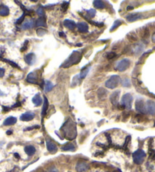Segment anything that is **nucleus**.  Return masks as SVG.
<instances>
[{
	"label": "nucleus",
	"mask_w": 155,
	"mask_h": 172,
	"mask_svg": "<svg viewBox=\"0 0 155 172\" xmlns=\"http://www.w3.org/2000/svg\"><path fill=\"white\" fill-rule=\"evenodd\" d=\"M47 172H59V171H58V170L56 169V168H51V169H49Z\"/></svg>",
	"instance_id": "obj_43"
},
{
	"label": "nucleus",
	"mask_w": 155,
	"mask_h": 172,
	"mask_svg": "<svg viewBox=\"0 0 155 172\" xmlns=\"http://www.w3.org/2000/svg\"><path fill=\"white\" fill-rule=\"evenodd\" d=\"M116 52H109V53L106 55V58H107L108 59H112V58H113L114 57H116Z\"/></svg>",
	"instance_id": "obj_35"
},
{
	"label": "nucleus",
	"mask_w": 155,
	"mask_h": 172,
	"mask_svg": "<svg viewBox=\"0 0 155 172\" xmlns=\"http://www.w3.org/2000/svg\"><path fill=\"white\" fill-rule=\"evenodd\" d=\"M25 15H26V12H25V11H24V14L21 15L20 18H18V19L17 20L16 23H17V24H21V23L23 22V21H24V17H25Z\"/></svg>",
	"instance_id": "obj_36"
},
{
	"label": "nucleus",
	"mask_w": 155,
	"mask_h": 172,
	"mask_svg": "<svg viewBox=\"0 0 155 172\" xmlns=\"http://www.w3.org/2000/svg\"><path fill=\"white\" fill-rule=\"evenodd\" d=\"M21 106V103H16V104H15L14 106H13L12 107L15 108V107H16V106Z\"/></svg>",
	"instance_id": "obj_45"
},
{
	"label": "nucleus",
	"mask_w": 155,
	"mask_h": 172,
	"mask_svg": "<svg viewBox=\"0 0 155 172\" xmlns=\"http://www.w3.org/2000/svg\"><path fill=\"white\" fill-rule=\"evenodd\" d=\"M128 39L130 40V41H135V40H137V38H136V36H134V34H128Z\"/></svg>",
	"instance_id": "obj_38"
},
{
	"label": "nucleus",
	"mask_w": 155,
	"mask_h": 172,
	"mask_svg": "<svg viewBox=\"0 0 155 172\" xmlns=\"http://www.w3.org/2000/svg\"><path fill=\"white\" fill-rule=\"evenodd\" d=\"M36 26L37 27H46V20L43 17L39 18L37 21H36Z\"/></svg>",
	"instance_id": "obj_24"
},
{
	"label": "nucleus",
	"mask_w": 155,
	"mask_h": 172,
	"mask_svg": "<svg viewBox=\"0 0 155 172\" xmlns=\"http://www.w3.org/2000/svg\"><path fill=\"white\" fill-rule=\"evenodd\" d=\"M145 156H146V154H145L144 151H143L142 149H138L132 154L133 161H134L135 163L137 164V165L142 164L144 158H145Z\"/></svg>",
	"instance_id": "obj_3"
},
{
	"label": "nucleus",
	"mask_w": 155,
	"mask_h": 172,
	"mask_svg": "<svg viewBox=\"0 0 155 172\" xmlns=\"http://www.w3.org/2000/svg\"><path fill=\"white\" fill-rule=\"evenodd\" d=\"M17 122V118L14 117H8L7 118L5 121L3 123V124L5 126H10V125H13Z\"/></svg>",
	"instance_id": "obj_19"
},
{
	"label": "nucleus",
	"mask_w": 155,
	"mask_h": 172,
	"mask_svg": "<svg viewBox=\"0 0 155 172\" xmlns=\"http://www.w3.org/2000/svg\"><path fill=\"white\" fill-rule=\"evenodd\" d=\"M81 58H82V55L80 52L74 51L69 56V57L67 58V60L63 64L62 67L67 68H69L71 66H72V65H76L81 61Z\"/></svg>",
	"instance_id": "obj_2"
},
{
	"label": "nucleus",
	"mask_w": 155,
	"mask_h": 172,
	"mask_svg": "<svg viewBox=\"0 0 155 172\" xmlns=\"http://www.w3.org/2000/svg\"><path fill=\"white\" fill-rule=\"evenodd\" d=\"M87 13L89 15V17L91 18H94L96 14V10L94 9H90V10H87Z\"/></svg>",
	"instance_id": "obj_31"
},
{
	"label": "nucleus",
	"mask_w": 155,
	"mask_h": 172,
	"mask_svg": "<svg viewBox=\"0 0 155 172\" xmlns=\"http://www.w3.org/2000/svg\"><path fill=\"white\" fill-rule=\"evenodd\" d=\"M120 91L118 90V91H116L113 93H112V95L110 96V99L111 101L112 104L113 106H117L118 103H119V99H120Z\"/></svg>",
	"instance_id": "obj_11"
},
{
	"label": "nucleus",
	"mask_w": 155,
	"mask_h": 172,
	"mask_svg": "<svg viewBox=\"0 0 155 172\" xmlns=\"http://www.w3.org/2000/svg\"><path fill=\"white\" fill-rule=\"evenodd\" d=\"M145 111L146 114L154 115L155 114V102L148 100L145 103Z\"/></svg>",
	"instance_id": "obj_7"
},
{
	"label": "nucleus",
	"mask_w": 155,
	"mask_h": 172,
	"mask_svg": "<svg viewBox=\"0 0 155 172\" xmlns=\"http://www.w3.org/2000/svg\"><path fill=\"white\" fill-rule=\"evenodd\" d=\"M2 61H4V62H7L8 64H10V65H12V67H14V68H19V67H18V65H17L16 63H14L13 62H12V61H9V60H7V59H2Z\"/></svg>",
	"instance_id": "obj_32"
},
{
	"label": "nucleus",
	"mask_w": 155,
	"mask_h": 172,
	"mask_svg": "<svg viewBox=\"0 0 155 172\" xmlns=\"http://www.w3.org/2000/svg\"><path fill=\"white\" fill-rule=\"evenodd\" d=\"M122 21H120V20H117V21H116L113 23V26H112V27H111V29H110V31L112 32V31H113L114 30H116V29L117 28V27H119L120 25L122 24Z\"/></svg>",
	"instance_id": "obj_29"
},
{
	"label": "nucleus",
	"mask_w": 155,
	"mask_h": 172,
	"mask_svg": "<svg viewBox=\"0 0 155 172\" xmlns=\"http://www.w3.org/2000/svg\"><path fill=\"white\" fill-rule=\"evenodd\" d=\"M121 82V78L118 75H113L109 80H107L105 85L109 89H115L120 84Z\"/></svg>",
	"instance_id": "obj_5"
},
{
	"label": "nucleus",
	"mask_w": 155,
	"mask_h": 172,
	"mask_svg": "<svg viewBox=\"0 0 155 172\" xmlns=\"http://www.w3.org/2000/svg\"><path fill=\"white\" fill-rule=\"evenodd\" d=\"M89 70H90V68H84L81 72V74H80V75H79V77H80V78L81 79H83V78H85V77L87 76V73L89 72Z\"/></svg>",
	"instance_id": "obj_28"
},
{
	"label": "nucleus",
	"mask_w": 155,
	"mask_h": 172,
	"mask_svg": "<svg viewBox=\"0 0 155 172\" xmlns=\"http://www.w3.org/2000/svg\"><path fill=\"white\" fill-rule=\"evenodd\" d=\"M88 169H89V165L83 162H78L76 165V170L78 172L87 171Z\"/></svg>",
	"instance_id": "obj_12"
},
{
	"label": "nucleus",
	"mask_w": 155,
	"mask_h": 172,
	"mask_svg": "<svg viewBox=\"0 0 155 172\" xmlns=\"http://www.w3.org/2000/svg\"><path fill=\"white\" fill-rule=\"evenodd\" d=\"M61 131L67 140H74L77 136V130L75 123L71 119H68L61 127Z\"/></svg>",
	"instance_id": "obj_1"
},
{
	"label": "nucleus",
	"mask_w": 155,
	"mask_h": 172,
	"mask_svg": "<svg viewBox=\"0 0 155 172\" xmlns=\"http://www.w3.org/2000/svg\"><path fill=\"white\" fill-rule=\"evenodd\" d=\"M5 74V70L2 68H0V77H2Z\"/></svg>",
	"instance_id": "obj_41"
},
{
	"label": "nucleus",
	"mask_w": 155,
	"mask_h": 172,
	"mask_svg": "<svg viewBox=\"0 0 155 172\" xmlns=\"http://www.w3.org/2000/svg\"><path fill=\"white\" fill-rule=\"evenodd\" d=\"M53 88V84L50 82V81H47L46 82V84H45V93H48L49 91L52 90V89Z\"/></svg>",
	"instance_id": "obj_27"
},
{
	"label": "nucleus",
	"mask_w": 155,
	"mask_h": 172,
	"mask_svg": "<svg viewBox=\"0 0 155 172\" xmlns=\"http://www.w3.org/2000/svg\"><path fill=\"white\" fill-rule=\"evenodd\" d=\"M3 109H4V111H6V112H7L9 110V108H6V106H3Z\"/></svg>",
	"instance_id": "obj_47"
},
{
	"label": "nucleus",
	"mask_w": 155,
	"mask_h": 172,
	"mask_svg": "<svg viewBox=\"0 0 155 172\" xmlns=\"http://www.w3.org/2000/svg\"><path fill=\"white\" fill-rule=\"evenodd\" d=\"M143 49V47H142V45L141 44H138L136 46V49H135V52L138 53V52H140V51H141Z\"/></svg>",
	"instance_id": "obj_39"
},
{
	"label": "nucleus",
	"mask_w": 155,
	"mask_h": 172,
	"mask_svg": "<svg viewBox=\"0 0 155 172\" xmlns=\"http://www.w3.org/2000/svg\"><path fill=\"white\" fill-rule=\"evenodd\" d=\"M46 33H47V30H44L43 28H40L37 30V34H38V36H43L44 34H46Z\"/></svg>",
	"instance_id": "obj_30"
},
{
	"label": "nucleus",
	"mask_w": 155,
	"mask_h": 172,
	"mask_svg": "<svg viewBox=\"0 0 155 172\" xmlns=\"http://www.w3.org/2000/svg\"><path fill=\"white\" fill-rule=\"evenodd\" d=\"M48 106H49V103H48V100L46 97H44V103H43V110H42V116H44L46 115L47 112V108H48Z\"/></svg>",
	"instance_id": "obj_26"
},
{
	"label": "nucleus",
	"mask_w": 155,
	"mask_h": 172,
	"mask_svg": "<svg viewBox=\"0 0 155 172\" xmlns=\"http://www.w3.org/2000/svg\"><path fill=\"white\" fill-rule=\"evenodd\" d=\"M152 40H153L154 43H155V34L153 35V36H152Z\"/></svg>",
	"instance_id": "obj_49"
},
{
	"label": "nucleus",
	"mask_w": 155,
	"mask_h": 172,
	"mask_svg": "<svg viewBox=\"0 0 155 172\" xmlns=\"http://www.w3.org/2000/svg\"><path fill=\"white\" fill-rule=\"evenodd\" d=\"M34 25V21L32 19H30V20H28L24 22L23 24H22V29L24 30H28V29L32 28Z\"/></svg>",
	"instance_id": "obj_18"
},
{
	"label": "nucleus",
	"mask_w": 155,
	"mask_h": 172,
	"mask_svg": "<svg viewBox=\"0 0 155 172\" xmlns=\"http://www.w3.org/2000/svg\"><path fill=\"white\" fill-rule=\"evenodd\" d=\"M14 157L15 158H20V156H19V155L18 154V153H14Z\"/></svg>",
	"instance_id": "obj_44"
},
{
	"label": "nucleus",
	"mask_w": 155,
	"mask_h": 172,
	"mask_svg": "<svg viewBox=\"0 0 155 172\" xmlns=\"http://www.w3.org/2000/svg\"><path fill=\"white\" fill-rule=\"evenodd\" d=\"M62 150L63 151H75V147L72 143H67L62 147Z\"/></svg>",
	"instance_id": "obj_25"
},
{
	"label": "nucleus",
	"mask_w": 155,
	"mask_h": 172,
	"mask_svg": "<svg viewBox=\"0 0 155 172\" xmlns=\"http://www.w3.org/2000/svg\"><path fill=\"white\" fill-rule=\"evenodd\" d=\"M63 24L65 27L70 29V30H73V29L75 28V27H76V24L75 23V21H73L71 20H69V19L65 20L63 22Z\"/></svg>",
	"instance_id": "obj_17"
},
{
	"label": "nucleus",
	"mask_w": 155,
	"mask_h": 172,
	"mask_svg": "<svg viewBox=\"0 0 155 172\" xmlns=\"http://www.w3.org/2000/svg\"><path fill=\"white\" fill-rule=\"evenodd\" d=\"M149 36V31H148V29H144V35H143V37L146 38Z\"/></svg>",
	"instance_id": "obj_40"
},
{
	"label": "nucleus",
	"mask_w": 155,
	"mask_h": 172,
	"mask_svg": "<svg viewBox=\"0 0 155 172\" xmlns=\"http://www.w3.org/2000/svg\"><path fill=\"white\" fill-rule=\"evenodd\" d=\"M40 127L39 126H34V127H28V128H27V129L25 130H30L34 129V128H39Z\"/></svg>",
	"instance_id": "obj_42"
},
{
	"label": "nucleus",
	"mask_w": 155,
	"mask_h": 172,
	"mask_svg": "<svg viewBox=\"0 0 155 172\" xmlns=\"http://www.w3.org/2000/svg\"><path fill=\"white\" fill-rule=\"evenodd\" d=\"M32 102H33V103L34 104L35 106H41L43 101L42 99H41V97H40V94H38V93L36 94L35 96L33 97Z\"/></svg>",
	"instance_id": "obj_20"
},
{
	"label": "nucleus",
	"mask_w": 155,
	"mask_h": 172,
	"mask_svg": "<svg viewBox=\"0 0 155 172\" xmlns=\"http://www.w3.org/2000/svg\"><path fill=\"white\" fill-rule=\"evenodd\" d=\"M130 9H133V7H131V6H128L127 7V10L128 11H130Z\"/></svg>",
	"instance_id": "obj_48"
},
{
	"label": "nucleus",
	"mask_w": 155,
	"mask_h": 172,
	"mask_svg": "<svg viewBox=\"0 0 155 172\" xmlns=\"http://www.w3.org/2000/svg\"><path fill=\"white\" fill-rule=\"evenodd\" d=\"M129 66H130V61H129V59L124 58V59H122V61H120V62L118 63L116 68H117V70L119 71L122 72L124 71H126V69H128L129 68Z\"/></svg>",
	"instance_id": "obj_6"
},
{
	"label": "nucleus",
	"mask_w": 155,
	"mask_h": 172,
	"mask_svg": "<svg viewBox=\"0 0 155 172\" xmlns=\"http://www.w3.org/2000/svg\"><path fill=\"white\" fill-rule=\"evenodd\" d=\"M27 81L29 82L30 84H38V77L37 74L34 72H31L30 73L28 77H27Z\"/></svg>",
	"instance_id": "obj_10"
},
{
	"label": "nucleus",
	"mask_w": 155,
	"mask_h": 172,
	"mask_svg": "<svg viewBox=\"0 0 155 172\" xmlns=\"http://www.w3.org/2000/svg\"><path fill=\"white\" fill-rule=\"evenodd\" d=\"M8 14H9V8L5 5H0V15L7 16Z\"/></svg>",
	"instance_id": "obj_21"
},
{
	"label": "nucleus",
	"mask_w": 155,
	"mask_h": 172,
	"mask_svg": "<svg viewBox=\"0 0 155 172\" xmlns=\"http://www.w3.org/2000/svg\"><path fill=\"white\" fill-rule=\"evenodd\" d=\"M24 152H26L27 155L28 156H33L36 152V149L34 146H27L24 148Z\"/></svg>",
	"instance_id": "obj_22"
},
{
	"label": "nucleus",
	"mask_w": 155,
	"mask_h": 172,
	"mask_svg": "<svg viewBox=\"0 0 155 172\" xmlns=\"http://www.w3.org/2000/svg\"><path fill=\"white\" fill-rule=\"evenodd\" d=\"M28 40H26L25 42H24V46H23V47L21 48V52H24V51H26L28 49Z\"/></svg>",
	"instance_id": "obj_37"
},
{
	"label": "nucleus",
	"mask_w": 155,
	"mask_h": 172,
	"mask_svg": "<svg viewBox=\"0 0 155 172\" xmlns=\"http://www.w3.org/2000/svg\"><path fill=\"white\" fill-rule=\"evenodd\" d=\"M6 134H7L8 135H10V134H12V130H8L7 132H6Z\"/></svg>",
	"instance_id": "obj_46"
},
{
	"label": "nucleus",
	"mask_w": 155,
	"mask_h": 172,
	"mask_svg": "<svg viewBox=\"0 0 155 172\" xmlns=\"http://www.w3.org/2000/svg\"><path fill=\"white\" fill-rule=\"evenodd\" d=\"M94 5L96 8H99V9H101V8H104L106 5L105 3L103 2V1H100V0H96V1H94Z\"/></svg>",
	"instance_id": "obj_23"
},
{
	"label": "nucleus",
	"mask_w": 155,
	"mask_h": 172,
	"mask_svg": "<svg viewBox=\"0 0 155 172\" xmlns=\"http://www.w3.org/2000/svg\"><path fill=\"white\" fill-rule=\"evenodd\" d=\"M122 86H126V87H129V86H131L130 80L128 79V78H126V79L123 80V82H122Z\"/></svg>",
	"instance_id": "obj_34"
},
{
	"label": "nucleus",
	"mask_w": 155,
	"mask_h": 172,
	"mask_svg": "<svg viewBox=\"0 0 155 172\" xmlns=\"http://www.w3.org/2000/svg\"><path fill=\"white\" fill-rule=\"evenodd\" d=\"M132 100H133L132 96L129 93H126V94L123 95V96L122 97L121 105H122V106L124 107V108H126V109L129 110L132 108Z\"/></svg>",
	"instance_id": "obj_4"
},
{
	"label": "nucleus",
	"mask_w": 155,
	"mask_h": 172,
	"mask_svg": "<svg viewBox=\"0 0 155 172\" xmlns=\"http://www.w3.org/2000/svg\"><path fill=\"white\" fill-rule=\"evenodd\" d=\"M34 116H35L34 114L32 112H26V113L21 115L20 119L23 121H30L34 119Z\"/></svg>",
	"instance_id": "obj_13"
},
{
	"label": "nucleus",
	"mask_w": 155,
	"mask_h": 172,
	"mask_svg": "<svg viewBox=\"0 0 155 172\" xmlns=\"http://www.w3.org/2000/svg\"><path fill=\"white\" fill-rule=\"evenodd\" d=\"M37 14L39 15V16H40V18L43 17V15H44V10H43V8L42 7H39L37 8Z\"/></svg>",
	"instance_id": "obj_33"
},
{
	"label": "nucleus",
	"mask_w": 155,
	"mask_h": 172,
	"mask_svg": "<svg viewBox=\"0 0 155 172\" xmlns=\"http://www.w3.org/2000/svg\"><path fill=\"white\" fill-rule=\"evenodd\" d=\"M36 59L35 55L34 53H29L25 57H24V61L28 65H33Z\"/></svg>",
	"instance_id": "obj_15"
},
{
	"label": "nucleus",
	"mask_w": 155,
	"mask_h": 172,
	"mask_svg": "<svg viewBox=\"0 0 155 172\" xmlns=\"http://www.w3.org/2000/svg\"><path fill=\"white\" fill-rule=\"evenodd\" d=\"M35 172H43V170H39V171H37Z\"/></svg>",
	"instance_id": "obj_50"
},
{
	"label": "nucleus",
	"mask_w": 155,
	"mask_h": 172,
	"mask_svg": "<svg viewBox=\"0 0 155 172\" xmlns=\"http://www.w3.org/2000/svg\"><path fill=\"white\" fill-rule=\"evenodd\" d=\"M76 26H77L78 31L81 32V33L84 34V33H87L88 31V28H89L88 25L85 22H80V23L78 24Z\"/></svg>",
	"instance_id": "obj_14"
},
{
	"label": "nucleus",
	"mask_w": 155,
	"mask_h": 172,
	"mask_svg": "<svg viewBox=\"0 0 155 172\" xmlns=\"http://www.w3.org/2000/svg\"><path fill=\"white\" fill-rule=\"evenodd\" d=\"M47 150L51 153H56L58 150L56 143L50 140H47Z\"/></svg>",
	"instance_id": "obj_9"
},
{
	"label": "nucleus",
	"mask_w": 155,
	"mask_h": 172,
	"mask_svg": "<svg viewBox=\"0 0 155 172\" xmlns=\"http://www.w3.org/2000/svg\"><path fill=\"white\" fill-rule=\"evenodd\" d=\"M136 111L141 114H146L145 111V103L142 100H137L135 102Z\"/></svg>",
	"instance_id": "obj_8"
},
{
	"label": "nucleus",
	"mask_w": 155,
	"mask_h": 172,
	"mask_svg": "<svg viewBox=\"0 0 155 172\" xmlns=\"http://www.w3.org/2000/svg\"><path fill=\"white\" fill-rule=\"evenodd\" d=\"M141 18H142V14H132L127 16L126 20L129 22H133L138 19H141Z\"/></svg>",
	"instance_id": "obj_16"
}]
</instances>
